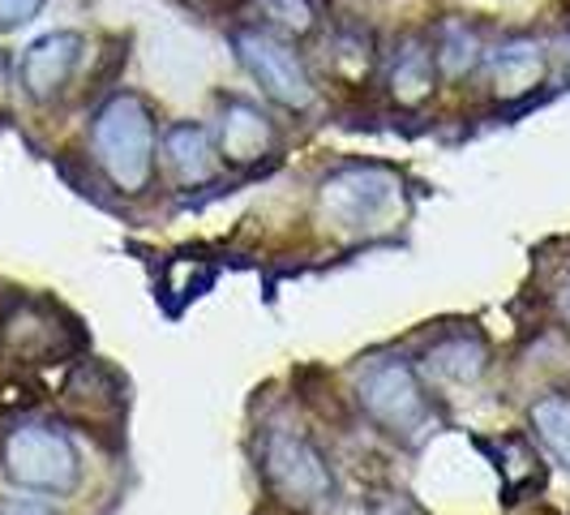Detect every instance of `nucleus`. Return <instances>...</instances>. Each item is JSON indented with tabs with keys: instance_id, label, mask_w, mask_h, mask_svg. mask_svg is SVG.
Masks as SVG:
<instances>
[{
	"instance_id": "10",
	"label": "nucleus",
	"mask_w": 570,
	"mask_h": 515,
	"mask_svg": "<svg viewBox=\"0 0 570 515\" xmlns=\"http://www.w3.org/2000/svg\"><path fill=\"white\" fill-rule=\"evenodd\" d=\"M60 408L82 426H112L125 412V382L108 366L82 361L60 391Z\"/></svg>"
},
{
	"instance_id": "12",
	"label": "nucleus",
	"mask_w": 570,
	"mask_h": 515,
	"mask_svg": "<svg viewBox=\"0 0 570 515\" xmlns=\"http://www.w3.org/2000/svg\"><path fill=\"white\" fill-rule=\"evenodd\" d=\"M164 164L185 190H194V185L215 181L224 159H219V146L210 138V129H202L194 120H180L164 134Z\"/></svg>"
},
{
	"instance_id": "14",
	"label": "nucleus",
	"mask_w": 570,
	"mask_h": 515,
	"mask_svg": "<svg viewBox=\"0 0 570 515\" xmlns=\"http://www.w3.org/2000/svg\"><path fill=\"white\" fill-rule=\"evenodd\" d=\"M429 52H433L438 74H442V78H455V82L485 65V43H481L476 27H468L463 18H446L442 27L433 30Z\"/></svg>"
},
{
	"instance_id": "3",
	"label": "nucleus",
	"mask_w": 570,
	"mask_h": 515,
	"mask_svg": "<svg viewBox=\"0 0 570 515\" xmlns=\"http://www.w3.org/2000/svg\"><path fill=\"white\" fill-rule=\"evenodd\" d=\"M0 464L13 486L35 489V494H69L82 477V459H78L73 438L43 421L9 429L4 447H0Z\"/></svg>"
},
{
	"instance_id": "11",
	"label": "nucleus",
	"mask_w": 570,
	"mask_h": 515,
	"mask_svg": "<svg viewBox=\"0 0 570 515\" xmlns=\"http://www.w3.org/2000/svg\"><path fill=\"white\" fill-rule=\"evenodd\" d=\"M485 65L493 99H502V104H514V99L532 95L544 82V69H549L544 48L537 39H507L502 48L485 52Z\"/></svg>"
},
{
	"instance_id": "20",
	"label": "nucleus",
	"mask_w": 570,
	"mask_h": 515,
	"mask_svg": "<svg viewBox=\"0 0 570 515\" xmlns=\"http://www.w3.org/2000/svg\"><path fill=\"white\" fill-rule=\"evenodd\" d=\"M0 515H57V512L43 507V503H30V498H4V503H0Z\"/></svg>"
},
{
	"instance_id": "8",
	"label": "nucleus",
	"mask_w": 570,
	"mask_h": 515,
	"mask_svg": "<svg viewBox=\"0 0 570 515\" xmlns=\"http://www.w3.org/2000/svg\"><path fill=\"white\" fill-rule=\"evenodd\" d=\"M279 146L275 120L262 113L249 99H228L219 108V159L228 168H254L266 164Z\"/></svg>"
},
{
	"instance_id": "17",
	"label": "nucleus",
	"mask_w": 570,
	"mask_h": 515,
	"mask_svg": "<svg viewBox=\"0 0 570 515\" xmlns=\"http://www.w3.org/2000/svg\"><path fill=\"white\" fill-rule=\"evenodd\" d=\"M373 39L365 30H340L335 39H331V48H326V65H331V74L347 86H361L365 78L373 74Z\"/></svg>"
},
{
	"instance_id": "21",
	"label": "nucleus",
	"mask_w": 570,
	"mask_h": 515,
	"mask_svg": "<svg viewBox=\"0 0 570 515\" xmlns=\"http://www.w3.org/2000/svg\"><path fill=\"white\" fill-rule=\"evenodd\" d=\"M194 9H202V13H224V9H236L240 0H189Z\"/></svg>"
},
{
	"instance_id": "13",
	"label": "nucleus",
	"mask_w": 570,
	"mask_h": 515,
	"mask_svg": "<svg viewBox=\"0 0 570 515\" xmlns=\"http://www.w3.org/2000/svg\"><path fill=\"white\" fill-rule=\"evenodd\" d=\"M386 90H391V99L400 104V108H421L433 99V90H438V65H433V52H429V43L421 39H407L395 60H391V69H386Z\"/></svg>"
},
{
	"instance_id": "9",
	"label": "nucleus",
	"mask_w": 570,
	"mask_h": 515,
	"mask_svg": "<svg viewBox=\"0 0 570 515\" xmlns=\"http://www.w3.org/2000/svg\"><path fill=\"white\" fill-rule=\"evenodd\" d=\"M78 60H82V35H73V30L43 35L27 48V57L18 65V82H22V90L35 104H52L69 86Z\"/></svg>"
},
{
	"instance_id": "7",
	"label": "nucleus",
	"mask_w": 570,
	"mask_h": 515,
	"mask_svg": "<svg viewBox=\"0 0 570 515\" xmlns=\"http://www.w3.org/2000/svg\"><path fill=\"white\" fill-rule=\"evenodd\" d=\"M0 348L22 366H43L73 348V327L48 301H18L0 327Z\"/></svg>"
},
{
	"instance_id": "18",
	"label": "nucleus",
	"mask_w": 570,
	"mask_h": 515,
	"mask_svg": "<svg viewBox=\"0 0 570 515\" xmlns=\"http://www.w3.org/2000/svg\"><path fill=\"white\" fill-rule=\"evenodd\" d=\"M528 417H532L537 438L570 468V396H558V391H553V396H541V400L532 404Z\"/></svg>"
},
{
	"instance_id": "15",
	"label": "nucleus",
	"mask_w": 570,
	"mask_h": 515,
	"mask_svg": "<svg viewBox=\"0 0 570 515\" xmlns=\"http://www.w3.org/2000/svg\"><path fill=\"white\" fill-rule=\"evenodd\" d=\"M240 9L254 18V27L271 30L279 39H305L317 27L314 0H240Z\"/></svg>"
},
{
	"instance_id": "16",
	"label": "nucleus",
	"mask_w": 570,
	"mask_h": 515,
	"mask_svg": "<svg viewBox=\"0 0 570 515\" xmlns=\"http://www.w3.org/2000/svg\"><path fill=\"white\" fill-rule=\"evenodd\" d=\"M429 373L442 378V382H476L485 373V343L468 340V336H455V340H442L438 348H429Z\"/></svg>"
},
{
	"instance_id": "1",
	"label": "nucleus",
	"mask_w": 570,
	"mask_h": 515,
	"mask_svg": "<svg viewBox=\"0 0 570 515\" xmlns=\"http://www.w3.org/2000/svg\"><path fill=\"white\" fill-rule=\"evenodd\" d=\"M90 155L125 198H138L155 181V113L142 95L116 90L90 125Z\"/></svg>"
},
{
	"instance_id": "4",
	"label": "nucleus",
	"mask_w": 570,
	"mask_h": 515,
	"mask_svg": "<svg viewBox=\"0 0 570 515\" xmlns=\"http://www.w3.org/2000/svg\"><path fill=\"white\" fill-rule=\"evenodd\" d=\"M262 477H266L271 494L287 507H296V512H314L335 489L326 456L309 438H301L292 429H271L266 434V443H262Z\"/></svg>"
},
{
	"instance_id": "6",
	"label": "nucleus",
	"mask_w": 570,
	"mask_h": 515,
	"mask_svg": "<svg viewBox=\"0 0 570 515\" xmlns=\"http://www.w3.org/2000/svg\"><path fill=\"white\" fill-rule=\"evenodd\" d=\"M356 400L365 408L373 426H382L395 438H412L416 429H425L429 421V396L421 373L412 370L407 361H373L370 370L356 378Z\"/></svg>"
},
{
	"instance_id": "2",
	"label": "nucleus",
	"mask_w": 570,
	"mask_h": 515,
	"mask_svg": "<svg viewBox=\"0 0 570 515\" xmlns=\"http://www.w3.org/2000/svg\"><path fill=\"white\" fill-rule=\"evenodd\" d=\"M322 215L347 236L391 229L403 215V185L395 172L352 164L322 181Z\"/></svg>"
},
{
	"instance_id": "19",
	"label": "nucleus",
	"mask_w": 570,
	"mask_h": 515,
	"mask_svg": "<svg viewBox=\"0 0 570 515\" xmlns=\"http://www.w3.org/2000/svg\"><path fill=\"white\" fill-rule=\"evenodd\" d=\"M43 0H0V30L27 27L30 18H39Z\"/></svg>"
},
{
	"instance_id": "5",
	"label": "nucleus",
	"mask_w": 570,
	"mask_h": 515,
	"mask_svg": "<svg viewBox=\"0 0 570 515\" xmlns=\"http://www.w3.org/2000/svg\"><path fill=\"white\" fill-rule=\"evenodd\" d=\"M232 48L240 65L254 74V82L266 90V99H275L287 113H309L317 104V86L305 69V60L296 57V48L271 35L262 27H240L232 35Z\"/></svg>"
}]
</instances>
